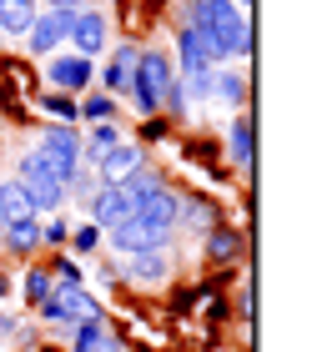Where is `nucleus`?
Listing matches in <instances>:
<instances>
[{
	"label": "nucleus",
	"instance_id": "9b49d317",
	"mask_svg": "<svg viewBox=\"0 0 327 352\" xmlns=\"http://www.w3.org/2000/svg\"><path fill=\"white\" fill-rule=\"evenodd\" d=\"M136 217H146V221H156V227H176L182 221V197L176 191H167V186H151L146 197H136Z\"/></svg>",
	"mask_w": 327,
	"mask_h": 352
},
{
	"label": "nucleus",
	"instance_id": "4468645a",
	"mask_svg": "<svg viewBox=\"0 0 327 352\" xmlns=\"http://www.w3.org/2000/svg\"><path fill=\"white\" fill-rule=\"evenodd\" d=\"M121 126L116 121H91V131L81 136V156H91V162H101V156L111 151V146H121Z\"/></svg>",
	"mask_w": 327,
	"mask_h": 352
},
{
	"label": "nucleus",
	"instance_id": "aec40b11",
	"mask_svg": "<svg viewBox=\"0 0 327 352\" xmlns=\"http://www.w3.org/2000/svg\"><path fill=\"white\" fill-rule=\"evenodd\" d=\"M0 217H6V221L36 217V212H30V197L21 191V182H15V176H6V182H0Z\"/></svg>",
	"mask_w": 327,
	"mask_h": 352
},
{
	"label": "nucleus",
	"instance_id": "20e7f679",
	"mask_svg": "<svg viewBox=\"0 0 327 352\" xmlns=\"http://www.w3.org/2000/svg\"><path fill=\"white\" fill-rule=\"evenodd\" d=\"M106 236H111V247H116L121 257H131V252H151V247H167V242H171L167 227H156V221H146V217H136V212H131L126 221H116Z\"/></svg>",
	"mask_w": 327,
	"mask_h": 352
},
{
	"label": "nucleus",
	"instance_id": "c756f323",
	"mask_svg": "<svg viewBox=\"0 0 327 352\" xmlns=\"http://www.w3.org/2000/svg\"><path fill=\"white\" fill-rule=\"evenodd\" d=\"M51 277H56L61 287H81V267H76V262H65V257H61V262L51 267Z\"/></svg>",
	"mask_w": 327,
	"mask_h": 352
},
{
	"label": "nucleus",
	"instance_id": "7ed1b4c3",
	"mask_svg": "<svg viewBox=\"0 0 327 352\" xmlns=\"http://www.w3.org/2000/svg\"><path fill=\"white\" fill-rule=\"evenodd\" d=\"M36 156L45 162V171L61 176V182H71L76 166H81V131H71V126H45L41 141H36Z\"/></svg>",
	"mask_w": 327,
	"mask_h": 352
},
{
	"label": "nucleus",
	"instance_id": "dca6fc26",
	"mask_svg": "<svg viewBox=\"0 0 327 352\" xmlns=\"http://www.w3.org/2000/svg\"><path fill=\"white\" fill-rule=\"evenodd\" d=\"M0 236H6V247L15 252V257H30V252L41 247V221L25 217V221H6L0 227Z\"/></svg>",
	"mask_w": 327,
	"mask_h": 352
},
{
	"label": "nucleus",
	"instance_id": "ddd939ff",
	"mask_svg": "<svg viewBox=\"0 0 327 352\" xmlns=\"http://www.w3.org/2000/svg\"><path fill=\"white\" fill-rule=\"evenodd\" d=\"M91 166H96L101 182H121V176H131V171L141 166V146H126V141H121V146H111L101 162H91Z\"/></svg>",
	"mask_w": 327,
	"mask_h": 352
},
{
	"label": "nucleus",
	"instance_id": "9d476101",
	"mask_svg": "<svg viewBox=\"0 0 327 352\" xmlns=\"http://www.w3.org/2000/svg\"><path fill=\"white\" fill-rule=\"evenodd\" d=\"M45 76H51L56 91H86L91 76H96V66H91L86 56H51V60H45Z\"/></svg>",
	"mask_w": 327,
	"mask_h": 352
},
{
	"label": "nucleus",
	"instance_id": "412c9836",
	"mask_svg": "<svg viewBox=\"0 0 327 352\" xmlns=\"http://www.w3.org/2000/svg\"><path fill=\"white\" fill-rule=\"evenodd\" d=\"M211 96H222L232 106H247V81L237 71H211Z\"/></svg>",
	"mask_w": 327,
	"mask_h": 352
},
{
	"label": "nucleus",
	"instance_id": "72a5a7b5",
	"mask_svg": "<svg viewBox=\"0 0 327 352\" xmlns=\"http://www.w3.org/2000/svg\"><path fill=\"white\" fill-rule=\"evenodd\" d=\"M0 297H6V277H0Z\"/></svg>",
	"mask_w": 327,
	"mask_h": 352
},
{
	"label": "nucleus",
	"instance_id": "cd10ccee",
	"mask_svg": "<svg viewBox=\"0 0 327 352\" xmlns=\"http://www.w3.org/2000/svg\"><path fill=\"white\" fill-rule=\"evenodd\" d=\"M136 60H141V45H116V51H111V66H116V71H136Z\"/></svg>",
	"mask_w": 327,
	"mask_h": 352
},
{
	"label": "nucleus",
	"instance_id": "f3484780",
	"mask_svg": "<svg viewBox=\"0 0 327 352\" xmlns=\"http://www.w3.org/2000/svg\"><path fill=\"white\" fill-rule=\"evenodd\" d=\"M226 151H232V162L242 171H252V116L242 111V116L232 121V131H226Z\"/></svg>",
	"mask_w": 327,
	"mask_h": 352
},
{
	"label": "nucleus",
	"instance_id": "f8f14e48",
	"mask_svg": "<svg viewBox=\"0 0 327 352\" xmlns=\"http://www.w3.org/2000/svg\"><path fill=\"white\" fill-rule=\"evenodd\" d=\"M176 60H182V71L191 76V71H211L217 66V56H211V45H207V36L196 25H182V36H176Z\"/></svg>",
	"mask_w": 327,
	"mask_h": 352
},
{
	"label": "nucleus",
	"instance_id": "f704fd0d",
	"mask_svg": "<svg viewBox=\"0 0 327 352\" xmlns=\"http://www.w3.org/2000/svg\"><path fill=\"white\" fill-rule=\"evenodd\" d=\"M237 6H242V10H247V6H252V0H237Z\"/></svg>",
	"mask_w": 327,
	"mask_h": 352
},
{
	"label": "nucleus",
	"instance_id": "423d86ee",
	"mask_svg": "<svg viewBox=\"0 0 327 352\" xmlns=\"http://www.w3.org/2000/svg\"><path fill=\"white\" fill-rule=\"evenodd\" d=\"M71 15L76 10H36V21H30V30H25V45H30V56H56L61 45H65V36H71Z\"/></svg>",
	"mask_w": 327,
	"mask_h": 352
},
{
	"label": "nucleus",
	"instance_id": "f03ea898",
	"mask_svg": "<svg viewBox=\"0 0 327 352\" xmlns=\"http://www.w3.org/2000/svg\"><path fill=\"white\" fill-rule=\"evenodd\" d=\"M15 182H21V191L30 197V212H61V206H65V182L45 171V162L36 156V146L21 156V166H15Z\"/></svg>",
	"mask_w": 327,
	"mask_h": 352
},
{
	"label": "nucleus",
	"instance_id": "7c9ffc66",
	"mask_svg": "<svg viewBox=\"0 0 327 352\" xmlns=\"http://www.w3.org/2000/svg\"><path fill=\"white\" fill-rule=\"evenodd\" d=\"M65 236H71V227H65V221H45V227H41V242H51V247H61Z\"/></svg>",
	"mask_w": 327,
	"mask_h": 352
},
{
	"label": "nucleus",
	"instance_id": "a878e982",
	"mask_svg": "<svg viewBox=\"0 0 327 352\" xmlns=\"http://www.w3.org/2000/svg\"><path fill=\"white\" fill-rule=\"evenodd\" d=\"M81 116H86V121H111V116H116V96H86Z\"/></svg>",
	"mask_w": 327,
	"mask_h": 352
},
{
	"label": "nucleus",
	"instance_id": "39448f33",
	"mask_svg": "<svg viewBox=\"0 0 327 352\" xmlns=\"http://www.w3.org/2000/svg\"><path fill=\"white\" fill-rule=\"evenodd\" d=\"M36 312L45 322H91V317H101L96 297H86L81 287H51V297H45Z\"/></svg>",
	"mask_w": 327,
	"mask_h": 352
},
{
	"label": "nucleus",
	"instance_id": "a211bd4d",
	"mask_svg": "<svg viewBox=\"0 0 327 352\" xmlns=\"http://www.w3.org/2000/svg\"><path fill=\"white\" fill-rule=\"evenodd\" d=\"M36 21V0H0V30L6 36H25Z\"/></svg>",
	"mask_w": 327,
	"mask_h": 352
},
{
	"label": "nucleus",
	"instance_id": "6ab92c4d",
	"mask_svg": "<svg viewBox=\"0 0 327 352\" xmlns=\"http://www.w3.org/2000/svg\"><path fill=\"white\" fill-rule=\"evenodd\" d=\"M207 257H211V262H237V257H242V236L217 221V227L207 232Z\"/></svg>",
	"mask_w": 327,
	"mask_h": 352
},
{
	"label": "nucleus",
	"instance_id": "6e6552de",
	"mask_svg": "<svg viewBox=\"0 0 327 352\" xmlns=\"http://www.w3.org/2000/svg\"><path fill=\"white\" fill-rule=\"evenodd\" d=\"M76 45V56H101L106 51V10H76L71 15V36H65Z\"/></svg>",
	"mask_w": 327,
	"mask_h": 352
},
{
	"label": "nucleus",
	"instance_id": "b1692460",
	"mask_svg": "<svg viewBox=\"0 0 327 352\" xmlns=\"http://www.w3.org/2000/svg\"><path fill=\"white\" fill-rule=\"evenodd\" d=\"M41 111H51L56 121H65V126H71L81 106H76V101H71V96H65V91H56V96H41Z\"/></svg>",
	"mask_w": 327,
	"mask_h": 352
},
{
	"label": "nucleus",
	"instance_id": "5701e85b",
	"mask_svg": "<svg viewBox=\"0 0 327 352\" xmlns=\"http://www.w3.org/2000/svg\"><path fill=\"white\" fill-rule=\"evenodd\" d=\"M182 212H187L191 227H202V232H211V227L222 221V212H217L211 201H202V197H187V201H182Z\"/></svg>",
	"mask_w": 327,
	"mask_h": 352
},
{
	"label": "nucleus",
	"instance_id": "c9c22d12",
	"mask_svg": "<svg viewBox=\"0 0 327 352\" xmlns=\"http://www.w3.org/2000/svg\"><path fill=\"white\" fill-rule=\"evenodd\" d=\"M0 131H6V116H0Z\"/></svg>",
	"mask_w": 327,
	"mask_h": 352
},
{
	"label": "nucleus",
	"instance_id": "4be33fe9",
	"mask_svg": "<svg viewBox=\"0 0 327 352\" xmlns=\"http://www.w3.org/2000/svg\"><path fill=\"white\" fill-rule=\"evenodd\" d=\"M51 287H56V277H51V272L30 267V272H25V282H21V297L30 302V307H41V302L51 297Z\"/></svg>",
	"mask_w": 327,
	"mask_h": 352
},
{
	"label": "nucleus",
	"instance_id": "1a4fd4ad",
	"mask_svg": "<svg viewBox=\"0 0 327 352\" xmlns=\"http://www.w3.org/2000/svg\"><path fill=\"white\" fill-rule=\"evenodd\" d=\"M126 277L136 282V287H161V282L171 277V257H167V247L131 252V257H126Z\"/></svg>",
	"mask_w": 327,
	"mask_h": 352
},
{
	"label": "nucleus",
	"instance_id": "2eb2a0df",
	"mask_svg": "<svg viewBox=\"0 0 327 352\" xmlns=\"http://www.w3.org/2000/svg\"><path fill=\"white\" fill-rule=\"evenodd\" d=\"M71 352H121V342L106 332L101 317H91V322H76V342H71Z\"/></svg>",
	"mask_w": 327,
	"mask_h": 352
},
{
	"label": "nucleus",
	"instance_id": "2f4dec72",
	"mask_svg": "<svg viewBox=\"0 0 327 352\" xmlns=\"http://www.w3.org/2000/svg\"><path fill=\"white\" fill-rule=\"evenodd\" d=\"M15 332H21V327H15V317L0 312V338H15Z\"/></svg>",
	"mask_w": 327,
	"mask_h": 352
},
{
	"label": "nucleus",
	"instance_id": "bb28decb",
	"mask_svg": "<svg viewBox=\"0 0 327 352\" xmlns=\"http://www.w3.org/2000/svg\"><path fill=\"white\" fill-rule=\"evenodd\" d=\"M101 86H106L111 96H126V91H131V71H116V66L106 60V71H101Z\"/></svg>",
	"mask_w": 327,
	"mask_h": 352
},
{
	"label": "nucleus",
	"instance_id": "393cba45",
	"mask_svg": "<svg viewBox=\"0 0 327 352\" xmlns=\"http://www.w3.org/2000/svg\"><path fill=\"white\" fill-rule=\"evenodd\" d=\"M121 186L131 191V197H146V191H151V186H161V176H156L151 166H136L131 176H121Z\"/></svg>",
	"mask_w": 327,
	"mask_h": 352
},
{
	"label": "nucleus",
	"instance_id": "473e14b6",
	"mask_svg": "<svg viewBox=\"0 0 327 352\" xmlns=\"http://www.w3.org/2000/svg\"><path fill=\"white\" fill-rule=\"evenodd\" d=\"M56 10H81V0H51Z\"/></svg>",
	"mask_w": 327,
	"mask_h": 352
},
{
	"label": "nucleus",
	"instance_id": "0eeeda50",
	"mask_svg": "<svg viewBox=\"0 0 327 352\" xmlns=\"http://www.w3.org/2000/svg\"><path fill=\"white\" fill-rule=\"evenodd\" d=\"M131 212H136V197H131L121 182H101V186H96V197H91V227L111 232V227L126 221Z\"/></svg>",
	"mask_w": 327,
	"mask_h": 352
},
{
	"label": "nucleus",
	"instance_id": "c85d7f7f",
	"mask_svg": "<svg viewBox=\"0 0 327 352\" xmlns=\"http://www.w3.org/2000/svg\"><path fill=\"white\" fill-rule=\"evenodd\" d=\"M71 247L76 252H96V247H101V227H76L71 232Z\"/></svg>",
	"mask_w": 327,
	"mask_h": 352
},
{
	"label": "nucleus",
	"instance_id": "f257e3e1",
	"mask_svg": "<svg viewBox=\"0 0 327 352\" xmlns=\"http://www.w3.org/2000/svg\"><path fill=\"white\" fill-rule=\"evenodd\" d=\"M191 25L207 36L211 56L226 60V56H252V21L237 0H196L191 10Z\"/></svg>",
	"mask_w": 327,
	"mask_h": 352
}]
</instances>
